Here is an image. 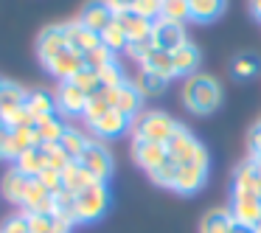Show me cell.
<instances>
[{
	"instance_id": "obj_39",
	"label": "cell",
	"mask_w": 261,
	"mask_h": 233,
	"mask_svg": "<svg viewBox=\"0 0 261 233\" xmlns=\"http://www.w3.org/2000/svg\"><path fill=\"white\" fill-rule=\"evenodd\" d=\"M31 233H54L57 227V214H25Z\"/></svg>"
},
{
	"instance_id": "obj_1",
	"label": "cell",
	"mask_w": 261,
	"mask_h": 233,
	"mask_svg": "<svg viewBox=\"0 0 261 233\" xmlns=\"http://www.w3.org/2000/svg\"><path fill=\"white\" fill-rule=\"evenodd\" d=\"M222 85L216 76L211 73H194L186 79V85H182V104H186L188 113L194 115H211L219 110L222 104Z\"/></svg>"
},
{
	"instance_id": "obj_44",
	"label": "cell",
	"mask_w": 261,
	"mask_h": 233,
	"mask_svg": "<svg viewBox=\"0 0 261 233\" xmlns=\"http://www.w3.org/2000/svg\"><path fill=\"white\" fill-rule=\"evenodd\" d=\"M0 160H14L12 154V126L0 121Z\"/></svg>"
},
{
	"instance_id": "obj_25",
	"label": "cell",
	"mask_w": 261,
	"mask_h": 233,
	"mask_svg": "<svg viewBox=\"0 0 261 233\" xmlns=\"http://www.w3.org/2000/svg\"><path fill=\"white\" fill-rule=\"evenodd\" d=\"M65 121L59 115H48V118H40L34 124V132H37V141L40 146H51V143H59V138L65 135Z\"/></svg>"
},
{
	"instance_id": "obj_19",
	"label": "cell",
	"mask_w": 261,
	"mask_h": 233,
	"mask_svg": "<svg viewBox=\"0 0 261 233\" xmlns=\"http://www.w3.org/2000/svg\"><path fill=\"white\" fill-rule=\"evenodd\" d=\"M113 20L121 25V31L126 34V40H129V42H141V40H149V37H152V25L154 23L143 20L141 14H135V12L113 14Z\"/></svg>"
},
{
	"instance_id": "obj_10",
	"label": "cell",
	"mask_w": 261,
	"mask_h": 233,
	"mask_svg": "<svg viewBox=\"0 0 261 233\" xmlns=\"http://www.w3.org/2000/svg\"><path fill=\"white\" fill-rule=\"evenodd\" d=\"M230 214L236 225H247L255 227L261 222V197H253V194H239L230 191Z\"/></svg>"
},
{
	"instance_id": "obj_42",
	"label": "cell",
	"mask_w": 261,
	"mask_h": 233,
	"mask_svg": "<svg viewBox=\"0 0 261 233\" xmlns=\"http://www.w3.org/2000/svg\"><path fill=\"white\" fill-rule=\"evenodd\" d=\"M152 48H154L152 37H149V40H141V42H129V45H126V57H129L132 62H138V65H141L143 59H146V54L152 51Z\"/></svg>"
},
{
	"instance_id": "obj_27",
	"label": "cell",
	"mask_w": 261,
	"mask_h": 233,
	"mask_svg": "<svg viewBox=\"0 0 261 233\" xmlns=\"http://www.w3.org/2000/svg\"><path fill=\"white\" fill-rule=\"evenodd\" d=\"M29 180H31V177L20 174V171L12 166V169L3 174V180H0V191H3V197H6L12 205H20V199H23V194H25Z\"/></svg>"
},
{
	"instance_id": "obj_23",
	"label": "cell",
	"mask_w": 261,
	"mask_h": 233,
	"mask_svg": "<svg viewBox=\"0 0 261 233\" xmlns=\"http://www.w3.org/2000/svg\"><path fill=\"white\" fill-rule=\"evenodd\" d=\"M233 214L230 208H211L199 219V233H230L233 230Z\"/></svg>"
},
{
	"instance_id": "obj_29",
	"label": "cell",
	"mask_w": 261,
	"mask_h": 233,
	"mask_svg": "<svg viewBox=\"0 0 261 233\" xmlns=\"http://www.w3.org/2000/svg\"><path fill=\"white\" fill-rule=\"evenodd\" d=\"M93 138H87L82 130H76V126H68L65 130V135L59 138V146H62V152L68 154L70 160H79L82 158V152L87 149V143H90Z\"/></svg>"
},
{
	"instance_id": "obj_47",
	"label": "cell",
	"mask_w": 261,
	"mask_h": 233,
	"mask_svg": "<svg viewBox=\"0 0 261 233\" xmlns=\"http://www.w3.org/2000/svg\"><path fill=\"white\" fill-rule=\"evenodd\" d=\"M230 233H255V230H253V227H247V225H233Z\"/></svg>"
},
{
	"instance_id": "obj_24",
	"label": "cell",
	"mask_w": 261,
	"mask_h": 233,
	"mask_svg": "<svg viewBox=\"0 0 261 233\" xmlns=\"http://www.w3.org/2000/svg\"><path fill=\"white\" fill-rule=\"evenodd\" d=\"M169 82H171V79L154 73V70H143V68H141V70H138V76L132 79V85H135L138 93L146 98V96H163L166 87H169Z\"/></svg>"
},
{
	"instance_id": "obj_45",
	"label": "cell",
	"mask_w": 261,
	"mask_h": 233,
	"mask_svg": "<svg viewBox=\"0 0 261 233\" xmlns=\"http://www.w3.org/2000/svg\"><path fill=\"white\" fill-rule=\"evenodd\" d=\"M110 6V12L113 14H124V12H132V6H135V0H104Z\"/></svg>"
},
{
	"instance_id": "obj_26",
	"label": "cell",
	"mask_w": 261,
	"mask_h": 233,
	"mask_svg": "<svg viewBox=\"0 0 261 233\" xmlns=\"http://www.w3.org/2000/svg\"><path fill=\"white\" fill-rule=\"evenodd\" d=\"M93 183H98V180H93L90 171H87L79 160H73V163L62 171V188H65V191H70V194L85 191L87 186H93Z\"/></svg>"
},
{
	"instance_id": "obj_4",
	"label": "cell",
	"mask_w": 261,
	"mask_h": 233,
	"mask_svg": "<svg viewBox=\"0 0 261 233\" xmlns=\"http://www.w3.org/2000/svg\"><path fill=\"white\" fill-rule=\"evenodd\" d=\"M166 149H169V158L174 160V163H180V166L188 163V166H205V169L211 166V158H208L205 143L199 141L186 124L177 126V132L171 135V141L166 143Z\"/></svg>"
},
{
	"instance_id": "obj_46",
	"label": "cell",
	"mask_w": 261,
	"mask_h": 233,
	"mask_svg": "<svg viewBox=\"0 0 261 233\" xmlns=\"http://www.w3.org/2000/svg\"><path fill=\"white\" fill-rule=\"evenodd\" d=\"M250 12L255 20H261V0H250Z\"/></svg>"
},
{
	"instance_id": "obj_48",
	"label": "cell",
	"mask_w": 261,
	"mask_h": 233,
	"mask_svg": "<svg viewBox=\"0 0 261 233\" xmlns=\"http://www.w3.org/2000/svg\"><path fill=\"white\" fill-rule=\"evenodd\" d=\"M253 230H255V233H261V222H258V225H255V227H253Z\"/></svg>"
},
{
	"instance_id": "obj_12",
	"label": "cell",
	"mask_w": 261,
	"mask_h": 233,
	"mask_svg": "<svg viewBox=\"0 0 261 233\" xmlns=\"http://www.w3.org/2000/svg\"><path fill=\"white\" fill-rule=\"evenodd\" d=\"M230 191L239 194H253V197H261V163L253 158H244L242 163L233 171V186Z\"/></svg>"
},
{
	"instance_id": "obj_15",
	"label": "cell",
	"mask_w": 261,
	"mask_h": 233,
	"mask_svg": "<svg viewBox=\"0 0 261 233\" xmlns=\"http://www.w3.org/2000/svg\"><path fill=\"white\" fill-rule=\"evenodd\" d=\"M129 126H132V121L126 118V115H121L118 110H110L104 118H98L96 124H90L87 130L93 132V138H96V141L104 143V141H113V138H121L126 130H129Z\"/></svg>"
},
{
	"instance_id": "obj_43",
	"label": "cell",
	"mask_w": 261,
	"mask_h": 233,
	"mask_svg": "<svg viewBox=\"0 0 261 233\" xmlns=\"http://www.w3.org/2000/svg\"><path fill=\"white\" fill-rule=\"evenodd\" d=\"M0 233H31L29 230V219H25V214L20 211V214L9 216L3 225H0Z\"/></svg>"
},
{
	"instance_id": "obj_31",
	"label": "cell",
	"mask_w": 261,
	"mask_h": 233,
	"mask_svg": "<svg viewBox=\"0 0 261 233\" xmlns=\"http://www.w3.org/2000/svg\"><path fill=\"white\" fill-rule=\"evenodd\" d=\"M258 70H261V59L255 57V54H239L230 62V73H233V79H239V82H247V79H253V76H258Z\"/></svg>"
},
{
	"instance_id": "obj_8",
	"label": "cell",
	"mask_w": 261,
	"mask_h": 233,
	"mask_svg": "<svg viewBox=\"0 0 261 233\" xmlns=\"http://www.w3.org/2000/svg\"><path fill=\"white\" fill-rule=\"evenodd\" d=\"M129 152H132V160H135L146 174L158 171L160 166L169 160V149H166L163 143H149V141H138V138H132Z\"/></svg>"
},
{
	"instance_id": "obj_14",
	"label": "cell",
	"mask_w": 261,
	"mask_h": 233,
	"mask_svg": "<svg viewBox=\"0 0 261 233\" xmlns=\"http://www.w3.org/2000/svg\"><path fill=\"white\" fill-rule=\"evenodd\" d=\"M65 40H68V48H70V51H76L79 57H85V54H90L93 48L101 45V34L90 31L87 25H82L79 20H70V23H65Z\"/></svg>"
},
{
	"instance_id": "obj_22",
	"label": "cell",
	"mask_w": 261,
	"mask_h": 233,
	"mask_svg": "<svg viewBox=\"0 0 261 233\" xmlns=\"http://www.w3.org/2000/svg\"><path fill=\"white\" fill-rule=\"evenodd\" d=\"M25 110L34 115V121L57 115V98H54V93L37 87V90H29V96H25Z\"/></svg>"
},
{
	"instance_id": "obj_16",
	"label": "cell",
	"mask_w": 261,
	"mask_h": 233,
	"mask_svg": "<svg viewBox=\"0 0 261 233\" xmlns=\"http://www.w3.org/2000/svg\"><path fill=\"white\" fill-rule=\"evenodd\" d=\"M113 110H118L121 115H126L129 121H135L143 113V96L138 93V87L129 82H124L121 87H115V98H113Z\"/></svg>"
},
{
	"instance_id": "obj_36",
	"label": "cell",
	"mask_w": 261,
	"mask_h": 233,
	"mask_svg": "<svg viewBox=\"0 0 261 233\" xmlns=\"http://www.w3.org/2000/svg\"><path fill=\"white\" fill-rule=\"evenodd\" d=\"M98 79H101V87H121L124 82H129L126 79V73H124V68L118 65V59H115L113 65H107V68H101L98 70Z\"/></svg>"
},
{
	"instance_id": "obj_17",
	"label": "cell",
	"mask_w": 261,
	"mask_h": 233,
	"mask_svg": "<svg viewBox=\"0 0 261 233\" xmlns=\"http://www.w3.org/2000/svg\"><path fill=\"white\" fill-rule=\"evenodd\" d=\"M76 20H79L82 25H87L90 31L101 34V31L113 23V12H110V6L104 3V0H90V3L82 6V14Z\"/></svg>"
},
{
	"instance_id": "obj_9",
	"label": "cell",
	"mask_w": 261,
	"mask_h": 233,
	"mask_svg": "<svg viewBox=\"0 0 261 233\" xmlns=\"http://www.w3.org/2000/svg\"><path fill=\"white\" fill-rule=\"evenodd\" d=\"M68 48V40H65V23H54V25H45L37 37V57H40L42 68L51 62L54 57Z\"/></svg>"
},
{
	"instance_id": "obj_20",
	"label": "cell",
	"mask_w": 261,
	"mask_h": 233,
	"mask_svg": "<svg viewBox=\"0 0 261 233\" xmlns=\"http://www.w3.org/2000/svg\"><path fill=\"white\" fill-rule=\"evenodd\" d=\"M199 48L194 45L191 40L186 42L182 48H177L174 54H171V65H174V76H194V73H199Z\"/></svg>"
},
{
	"instance_id": "obj_3",
	"label": "cell",
	"mask_w": 261,
	"mask_h": 233,
	"mask_svg": "<svg viewBox=\"0 0 261 233\" xmlns=\"http://www.w3.org/2000/svg\"><path fill=\"white\" fill-rule=\"evenodd\" d=\"M110 208V188L107 183H93L85 191L73 194V222L76 225H93Z\"/></svg>"
},
{
	"instance_id": "obj_6",
	"label": "cell",
	"mask_w": 261,
	"mask_h": 233,
	"mask_svg": "<svg viewBox=\"0 0 261 233\" xmlns=\"http://www.w3.org/2000/svg\"><path fill=\"white\" fill-rule=\"evenodd\" d=\"M152 42H154V48H160V51L174 54L177 48H182L188 42V31H186L182 23H171V20L160 17L158 23L152 25Z\"/></svg>"
},
{
	"instance_id": "obj_5",
	"label": "cell",
	"mask_w": 261,
	"mask_h": 233,
	"mask_svg": "<svg viewBox=\"0 0 261 233\" xmlns=\"http://www.w3.org/2000/svg\"><path fill=\"white\" fill-rule=\"evenodd\" d=\"M79 163L85 166V169L90 171V177H93V180H98V183H107L110 177H113V171H115L113 152H110L101 141H96V138L87 143V149L82 152Z\"/></svg>"
},
{
	"instance_id": "obj_40",
	"label": "cell",
	"mask_w": 261,
	"mask_h": 233,
	"mask_svg": "<svg viewBox=\"0 0 261 233\" xmlns=\"http://www.w3.org/2000/svg\"><path fill=\"white\" fill-rule=\"evenodd\" d=\"M73 82L87 93V96H93V93L101 90V79H98V73H96V70H90V68H82L79 73L73 76Z\"/></svg>"
},
{
	"instance_id": "obj_34",
	"label": "cell",
	"mask_w": 261,
	"mask_h": 233,
	"mask_svg": "<svg viewBox=\"0 0 261 233\" xmlns=\"http://www.w3.org/2000/svg\"><path fill=\"white\" fill-rule=\"evenodd\" d=\"M160 17L186 25L191 20V14H188V0H163V14Z\"/></svg>"
},
{
	"instance_id": "obj_37",
	"label": "cell",
	"mask_w": 261,
	"mask_h": 233,
	"mask_svg": "<svg viewBox=\"0 0 261 233\" xmlns=\"http://www.w3.org/2000/svg\"><path fill=\"white\" fill-rule=\"evenodd\" d=\"M174 177H177V163L169 158V160H166V163L160 166L158 171H152V174H149V180H152L154 186L169 188V191H171V186H174Z\"/></svg>"
},
{
	"instance_id": "obj_30",
	"label": "cell",
	"mask_w": 261,
	"mask_h": 233,
	"mask_svg": "<svg viewBox=\"0 0 261 233\" xmlns=\"http://www.w3.org/2000/svg\"><path fill=\"white\" fill-rule=\"evenodd\" d=\"M143 70H154V73L166 76V79H174V65H171V54L160 51V48H152L146 54V59L141 62Z\"/></svg>"
},
{
	"instance_id": "obj_2",
	"label": "cell",
	"mask_w": 261,
	"mask_h": 233,
	"mask_svg": "<svg viewBox=\"0 0 261 233\" xmlns=\"http://www.w3.org/2000/svg\"><path fill=\"white\" fill-rule=\"evenodd\" d=\"M177 126H180V121H174L169 113H163V110H143V113L132 121L129 132L138 141L163 143L166 146V143L171 141V135L177 132Z\"/></svg>"
},
{
	"instance_id": "obj_32",
	"label": "cell",
	"mask_w": 261,
	"mask_h": 233,
	"mask_svg": "<svg viewBox=\"0 0 261 233\" xmlns=\"http://www.w3.org/2000/svg\"><path fill=\"white\" fill-rule=\"evenodd\" d=\"M34 146H40L34 126H12V154H14V160Z\"/></svg>"
},
{
	"instance_id": "obj_28",
	"label": "cell",
	"mask_w": 261,
	"mask_h": 233,
	"mask_svg": "<svg viewBox=\"0 0 261 233\" xmlns=\"http://www.w3.org/2000/svg\"><path fill=\"white\" fill-rule=\"evenodd\" d=\"M45 166H48V158H45V152H42V146L29 149V152H23L17 160H14V169H17L20 174L31 177V180H34V177L40 174Z\"/></svg>"
},
{
	"instance_id": "obj_11",
	"label": "cell",
	"mask_w": 261,
	"mask_h": 233,
	"mask_svg": "<svg viewBox=\"0 0 261 233\" xmlns=\"http://www.w3.org/2000/svg\"><path fill=\"white\" fill-rule=\"evenodd\" d=\"M54 98H57V110L62 115H82L90 96L73 79H68V82H59V87L54 90Z\"/></svg>"
},
{
	"instance_id": "obj_38",
	"label": "cell",
	"mask_w": 261,
	"mask_h": 233,
	"mask_svg": "<svg viewBox=\"0 0 261 233\" xmlns=\"http://www.w3.org/2000/svg\"><path fill=\"white\" fill-rule=\"evenodd\" d=\"M132 12L141 14V17L149 20V23H158L160 14H163V0H135Z\"/></svg>"
},
{
	"instance_id": "obj_21",
	"label": "cell",
	"mask_w": 261,
	"mask_h": 233,
	"mask_svg": "<svg viewBox=\"0 0 261 233\" xmlns=\"http://www.w3.org/2000/svg\"><path fill=\"white\" fill-rule=\"evenodd\" d=\"M227 9V0H188L191 23H214Z\"/></svg>"
},
{
	"instance_id": "obj_33",
	"label": "cell",
	"mask_w": 261,
	"mask_h": 233,
	"mask_svg": "<svg viewBox=\"0 0 261 233\" xmlns=\"http://www.w3.org/2000/svg\"><path fill=\"white\" fill-rule=\"evenodd\" d=\"M101 45L107 48V51H113V54H121V51H126V45H129V40H126V34L121 31V25L115 23H110L107 29L101 31Z\"/></svg>"
},
{
	"instance_id": "obj_7",
	"label": "cell",
	"mask_w": 261,
	"mask_h": 233,
	"mask_svg": "<svg viewBox=\"0 0 261 233\" xmlns=\"http://www.w3.org/2000/svg\"><path fill=\"white\" fill-rule=\"evenodd\" d=\"M57 194H51L40 180H29L25 194L20 199V211L23 214H54L57 211Z\"/></svg>"
},
{
	"instance_id": "obj_13",
	"label": "cell",
	"mask_w": 261,
	"mask_h": 233,
	"mask_svg": "<svg viewBox=\"0 0 261 233\" xmlns=\"http://www.w3.org/2000/svg\"><path fill=\"white\" fill-rule=\"evenodd\" d=\"M205 183H208V169L205 166H180L177 163V177H174V186L171 191L180 194V197H191V194L202 191Z\"/></svg>"
},
{
	"instance_id": "obj_41",
	"label": "cell",
	"mask_w": 261,
	"mask_h": 233,
	"mask_svg": "<svg viewBox=\"0 0 261 233\" xmlns=\"http://www.w3.org/2000/svg\"><path fill=\"white\" fill-rule=\"evenodd\" d=\"M34 180H40V183H42V186H45L51 194H59V191H62V171L51 169V166H45V169H42L40 174L34 177Z\"/></svg>"
},
{
	"instance_id": "obj_18",
	"label": "cell",
	"mask_w": 261,
	"mask_h": 233,
	"mask_svg": "<svg viewBox=\"0 0 261 233\" xmlns=\"http://www.w3.org/2000/svg\"><path fill=\"white\" fill-rule=\"evenodd\" d=\"M25 96H29L25 87H20V85H14V82L6 79V85L0 90V121H3V124H9L12 115L17 113L20 107H25Z\"/></svg>"
},
{
	"instance_id": "obj_35",
	"label": "cell",
	"mask_w": 261,
	"mask_h": 233,
	"mask_svg": "<svg viewBox=\"0 0 261 233\" xmlns=\"http://www.w3.org/2000/svg\"><path fill=\"white\" fill-rule=\"evenodd\" d=\"M82 62H85V68H90V70H101V68H107V65H113L115 62V54L113 51H107L104 45H98V48H93L90 54H85L82 57Z\"/></svg>"
},
{
	"instance_id": "obj_49",
	"label": "cell",
	"mask_w": 261,
	"mask_h": 233,
	"mask_svg": "<svg viewBox=\"0 0 261 233\" xmlns=\"http://www.w3.org/2000/svg\"><path fill=\"white\" fill-rule=\"evenodd\" d=\"M3 85H6V79H3V76H0V90H3Z\"/></svg>"
}]
</instances>
